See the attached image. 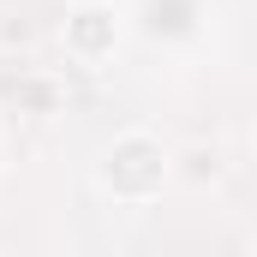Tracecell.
<instances>
[{"label": "cell", "mask_w": 257, "mask_h": 257, "mask_svg": "<svg viewBox=\"0 0 257 257\" xmlns=\"http://www.w3.org/2000/svg\"><path fill=\"white\" fill-rule=\"evenodd\" d=\"M102 18H108V12H96V6L78 12V18H72V36H78L84 48H102Z\"/></svg>", "instance_id": "cell-1"}]
</instances>
